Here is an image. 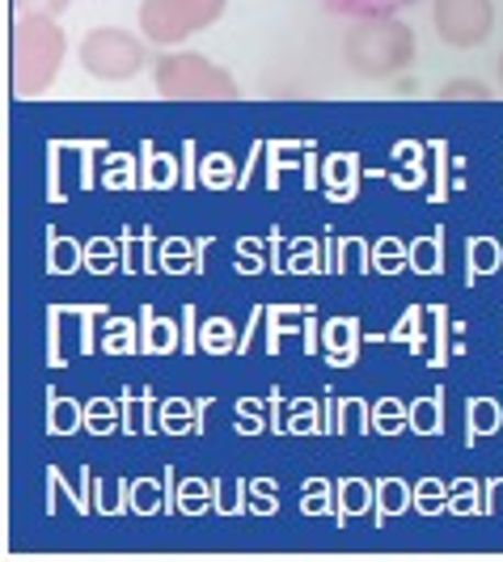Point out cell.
I'll use <instances>...</instances> for the list:
<instances>
[{"instance_id":"cell-7","label":"cell","mask_w":503,"mask_h":562,"mask_svg":"<svg viewBox=\"0 0 503 562\" xmlns=\"http://www.w3.org/2000/svg\"><path fill=\"white\" fill-rule=\"evenodd\" d=\"M72 0H13L18 18H59Z\"/></svg>"},{"instance_id":"cell-2","label":"cell","mask_w":503,"mask_h":562,"mask_svg":"<svg viewBox=\"0 0 503 562\" xmlns=\"http://www.w3.org/2000/svg\"><path fill=\"white\" fill-rule=\"evenodd\" d=\"M68 56V38L56 18H18L13 26V93L38 98L56 85Z\"/></svg>"},{"instance_id":"cell-3","label":"cell","mask_w":503,"mask_h":562,"mask_svg":"<svg viewBox=\"0 0 503 562\" xmlns=\"http://www.w3.org/2000/svg\"><path fill=\"white\" fill-rule=\"evenodd\" d=\"M153 85L161 98H237V77L212 64L203 52H169L153 64Z\"/></svg>"},{"instance_id":"cell-8","label":"cell","mask_w":503,"mask_h":562,"mask_svg":"<svg viewBox=\"0 0 503 562\" xmlns=\"http://www.w3.org/2000/svg\"><path fill=\"white\" fill-rule=\"evenodd\" d=\"M491 89L482 81H470V77H452V81L440 85V98H487Z\"/></svg>"},{"instance_id":"cell-9","label":"cell","mask_w":503,"mask_h":562,"mask_svg":"<svg viewBox=\"0 0 503 562\" xmlns=\"http://www.w3.org/2000/svg\"><path fill=\"white\" fill-rule=\"evenodd\" d=\"M500 85H503V56H500Z\"/></svg>"},{"instance_id":"cell-1","label":"cell","mask_w":503,"mask_h":562,"mask_svg":"<svg viewBox=\"0 0 503 562\" xmlns=\"http://www.w3.org/2000/svg\"><path fill=\"white\" fill-rule=\"evenodd\" d=\"M415 30L402 22H360L343 38V59L360 81H393L415 59Z\"/></svg>"},{"instance_id":"cell-5","label":"cell","mask_w":503,"mask_h":562,"mask_svg":"<svg viewBox=\"0 0 503 562\" xmlns=\"http://www.w3.org/2000/svg\"><path fill=\"white\" fill-rule=\"evenodd\" d=\"M228 0H141V34L157 47H178L199 30L216 26Z\"/></svg>"},{"instance_id":"cell-6","label":"cell","mask_w":503,"mask_h":562,"mask_svg":"<svg viewBox=\"0 0 503 562\" xmlns=\"http://www.w3.org/2000/svg\"><path fill=\"white\" fill-rule=\"evenodd\" d=\"M432 26L445 47H482L495 34V0H432Z\"/></svg>"},{"instance_id":"cell-4","label":"cell","mask_w":503,"mask_h":562,"mask_svg":"<svg viewBox=\"0 0 503 562\" xmlns=\"http://www.w3.org/2000/svg\"><path fill=\"white\" fill-rule=\"evenodd\" d=\"M81 68L93 81L123 85L148 68V38L119 26H98L81 38Z\"/></svg>"}]
</instances>
